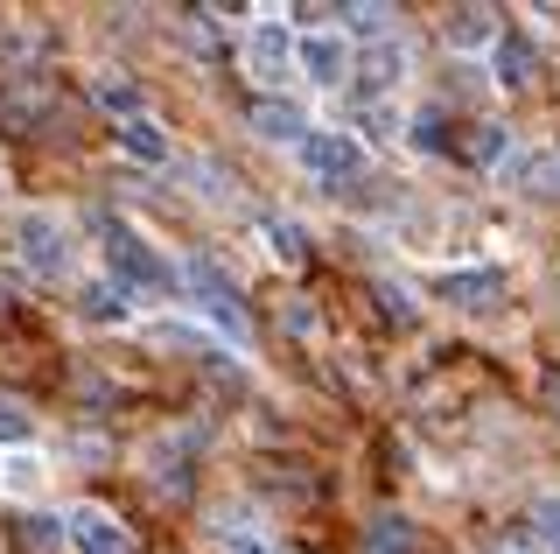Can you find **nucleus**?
I'll return each mask as SVG.
<instances>
[{
  "label": "nucleus",
  "mask_w": 560,
  "mask_h": 554,
  "mask_svg": "<svg viewBox=\"0 0 560 554\" xmlns=\"http://www.w3.org/2000/svg\"><path fill=\"white\" fill-rule=\"evenodd\" d=\"M105 253H113V281H127V288H154V296H168V288H175L168 253H154L127 218H105Z\"/></svg>",
  "instance_id": "f257e3e1"
},
{
  "label": "nucleus",
  "mask_w": 560,
  "mask_h": 554,
  "mask_svg": "<svg viewBox=\"0 0 560 554\" xmlns=\"http://www.w3.org/2000/svg\"><path fill=\"white\" fill-rule=\"evenodd\" d=\"M78 309H84L92 323H133V288L105 274V281H92V288L78 296Z\"/></svg>",
  "instance_id": "ddd939ff"
},
{
  "label": "nucleus",
  "mask_w": 560,
  "mask_h": 554,
  "mask_svg": "<svg viewBox=\"0 0 560 554\" xmlns=\"http://www.w3.org/2000/svg\"><path fill=\"white\" fill-rule=\"evenodd\" d=\"M119 148H127L133 162H168V154H175V148H168V134L154 127L148 113H140V119H127V127H119Z\"/></svg>",
  "instance_id": "2eb2a0df"
},
{
  "label": "nucleus",
  "mask_w": 560,
  "mask_h": 554,
  "mask_svg": "<svg viewBox=\"0 0 560 554\" xmlns=\"http://www.w3.org/2000/svg\"><path fill=\"white\" fill-rule=\"evenodd\" d=\"M294 154H302V169L315 183H329V189L364 176V141H358V134H308Z\"/></svg>",
  "instance_id": "7ed1b4c3"
},
{
  "label": "nucleus",
  "mask_w": 560,
  "mask_h": 554,
  "mask_svg": "<svg viewBox=\"0 0 560 554\" xmlns=\"http://www.w3.org/2000/svg\"><path fill=\"white\" fill-rule=\"evenodd\" d=\"M399 71H407V49H399V43H372L358 64H350V78H358V92H364V99L393 92V84H399Z\"/></svg>",
  "instance_id": "9d476101"
},
{
  "label": "nucleus",
  "mask_w": 560,
  "mask_h": 554,
  "mask_svg": "<svg viewBox=\"0 0 560 554\" xmlns=\"http://www.w3.org/2000/svg\"><path fill=\"white\" fill-rule=\"evenodd\" d=\"M490 71H498L504 92H525V84L539 78V49L525 36H498V49H490Z\"/></svg>",
  "instance_id": "f8f14e48"
},
{
  "label": "nucleus",
  "mask_w": 560,
  "mask_h": 554,
  "mask_svg": "<svg viewBox=\"0 0 560 554\" xmlns=\"http://www.w3.org/2000/svg\"><path fill=\"white\" fill-rule=\"evenodd\" d=\"M63 541L78 554H133V533L119 527V512H105V506H70Z\"/></svg>",
  "instance_id": "20e7f679"
},
{
  "label": "nucleus",
  "mask_w": 560,
  "mask_h": 554,
  "mask_svg": "<svg viewBox=\"0 0 560 554\" xmlns=\"http://www.w3.org/2000/svg\"><path fill=\"white\" fill-rule=\"evenodd\" d=\"M294 64V36L280 22H259L253 36H245V71H253L259 84H280V71Z\"/></svg>",
  "instance_id": "6e6552de"
},
{
  "label": "nucleus",
  "mask_w": 560,
  "mask_h": 554,
  "mask_svg": "<svg viewBox=\"0 0 560 554\" xmlns=\"http://www.w3.org/2000/svg\"><path fill=\"white\" fill-rule=\"evenodd\" d=\"M442 302L463 309V316H490L504 302V274L498 267H455V274H442Z\"/></svg>",
  "instance_id": "423d86ee"
},
{
  "label": "nucleus",
  "mask_w": 560,
  "mask_h": 554,
  "mask_svg": "<svg viewBox=\"0 0 560 554\" xmlns=\"http://www.w3.org/2000/svg\"><path fill=\"white\" fill-rule=\"evenodd\" d=\"M378 302L393 309V316H413V296H407V288H393V281H378Z\"/></svg>",
  "instance_id": "b1692460"
},
{
  "label": "nucleus",
  "mask_w": 560,
  "mask_h": 554,
  "mask_svg": "<svg viewBox=\"0 0 560 554\" xmlns=\"http://www.w3.org/2000/svg\"><path fill=\"white\" fill-rule=\"evenodd\" d=\"M259 232H267V253L280 259V267H302V259H308V239H302V224H288V218H267Z\"/></svg>",
  "instance_id": "f3484780"
},
{
  "label": "nucleus",
  "mask_w": 560,
  "mask_h": 554,
  "mask_svg": "<svg viewBox=\"0 0 560 554\" xmlns=\"http://www.w3.org/2000/svg\"><path fill=\"white\" fill-rule=\"evenodd\" d=\"M483 554H533V541H518V533H512V541H490Z\"/></svg>",
  "instance_id": "a878e982"
},
{
  "label": "nucleus",
  "mask_w": 560,
  "mask_h": 554,
  "mask_svg": "<svg viewBox=\"0 0 560 554\" xmlns=\"http://www.w3.org/2000/svg\"><path fill=\"white\" fill-rule=\"evenodd\" d=\"M0 477H8V492H14V498H28L35 484H43V463H35V457H14V463H8Z\"/></svg>",
  "instance_id": "5701e85b"
},
{
  "label": "nucleus",
  "mask_w": 560,
  "mask_h": 554,
  "mask_svg": "<svg viewBox=\"0 0 560 554\" xmlns=\"http://www.w3.org/2000/svg\"><path fill=\"white\" fill-rule=\"evenodd\" d=\"M547 407H553V414H560V372H553V379H547Z\"/></svg>",
  "instance_id": "bb28decb"
},
{
  "label": "nucleus",
  "mask_w": 560,
  "mask_h": 554,
  "mask_svg": "<svg viewBox=\"0 0 560 554\" xmlns=\"http://www.w3.org/2000/svg\"><path fill=\"white\" fill-rule=\"evenodd\" d=\"M343 22L358 28L364 43H393V28H399V14L393 8H378V0H358V8H343Z\"/></svg>",
  "instance_id": "dca6fc26"
},
{
  "label": "nucleus",
  "mask_w": 560,
  "mask_h": 554,
  "mask_svg": "<svg viewBox=\"0 0 560 554\" xmlns=\"http://www.w3.org/2000/svg\"><path fill=\"white\" fill-rule=\"evenodd\" d=\"M448 43L455 49H498V14H490V8H455L448 14Z\"/></svg>",
  "instance_id": "4468645a"
},
{
  "label": "nucleus",
  "mask_w": 560,
  "mask_h": 554,
  "mask_svg": "<svg viewBox=\"0 0 560 554\" xmlns=\"http://www.w3.org/2000/svg\"><path fill=\"white\" fill-rule=\"evenodd\" d=\"M553 162H560V154H553Z\"/></svg>",
  "instance_id": "c85d7f7f"
},
{
  "label": "nucleus",
  "mask_w": 560,
  "mask_h": 554,
  "mask_svg": "<svg viewBox=\"0 0 560 554\" xmlns=\"http://www.w3.org/2000/svg\"><path fill=\"white\" fill-rule=\"evenodd\" d=\"M35 436V414L22 407V401H8V393H0V449H22Z\"/></svg>",
  "instance_id": "aec40b11"
},
{
  "label": "nucleus",
  "mask_w": 560,
  "mask_h": 554,
  "mask_svg": "<svg viewBox=\"0 0 560 554\" xmlns=\"http://www.w3.org/2000/svg\"><path fill=\"white\" fill-rule=\"evenodd\" d=\"M442 134H448V127H442V113H434V106L413 119V148H420V154H442V148H448Z\"/></svg>",
  "instance_id": "4be33fe9"
},
{
  "label": "nucleus",
  "mask_w": 560,
  "mask_h": 554,
  "mask_svg": "<svg viewBox=\"0 0 560 554\" xmlns=\"http://www.w3.org/2000/svg\"><path fill=\"white\" fill-rule=\"evenodd\" d=\"M504 154H512V127H477V162L498 169Z\"/></svg>",
  "instance_id": "412c9836"
},
{
  "label": "nucleus",
  "mask_w": 560,
  "mask_h": 554,
  "mask_svg": "<svg viewBox=\"0 0 560 554\" xmlns=\"http://www.w3.org/2000/svg\"><path fill=\"white\" fill-rule=\"evenodd\" d=\"M92 99H98L105 113H119V127H127V119H140V92H133L127 78H98V84H92Z\"/></svg>",
  "instance_id": "a211bd4d"
},
{
  "label": "nucleus",
  "mask_w": 560,
  "mask_h": 554,
  "mask_svg": "<svg viewBox=\"0 0 560 554\" xmlns=\"http://www.w3.org/2000/svg\"><path fill=\"white\" fill-rule=\"evenodd\" d=\"M294 57H302L308 84H323V92H337V84L350 78V49H343V36H308Z\"/></svg>",
  "instance_id": "1a4fd4ad"
},
{
  "label": "nucleus",
  "mask_w": 560,
  "mask_h": 554,
  "mask_svg": "<svg viewBox=\"0 0 560 554\" xmlns=\"http://www.w3.org/2000/svg\"><path fill=\"white\" fill-rule=\"evenodd\" d=\"M14 246H22V259L35 274H63L70 267V239H63V224L49 211H28L22 224H14Z\"/></svg>",
  "instance_id": "39448f33"
},
{
  "label": "nucleus",
  "mask_w": 560,
  "mask_h": 554,
  "mask_svg": "<svg viewBox=\"0 0 560 554\" xmlns=\"http://www.w3.org/2000/svg\"><path fill=\"white\" fill-rule=\"evenodd\" d=\"M547 554H560V533H547Z\"/></svg>",
  "instance_id": "cd10ccee"
},
{
  "label": "nucleus",
  "mask_w": 560,
  "mask_h": 554,
  "mask_svg": "<svg viewBox=\"0 0 560 554\" xmlns=\"http://www.w3.org/2000/svg\"><path fill=\"white\" fill-rule=\"evenodd\" d=\"M183 281H189V296H197V309H203V323H210V331H224L232 344H245V337H253V316H245V296H238L232 281H224L218 267H210L203 253H197V259L183 267Z\"/></svg>",
  "instance_id": "f03ea898"
},
{
  "label": "nucleus",
  "mask_w": 560,
  "mask_h": 554,
  "mask_svg": "<svg viewBox=\"0 0 560 554\" xmlns=\"http://www.w3.org/2000/svg\"><path fill=\"white\" fill-rule=\"evenodd\" d=\"M210 541H218V554H280V533L259 512H245V506L210 519Z\"/></svg>",
  "instance_id": "0eeeda50"
},
{
  "label": "nucleus",
  "mask_w": 560,
  "mask_h": 554,
  "mask_svg": "<svg viewBox=\"0 0 560 554\" xmlns=\"http://www.w3.org/2000/svg\"><path fill=\"white\" fill-rule=\"evenodd\" d=\"M407 547H413V527L399 512H378L372 519V554H407Z\"/></svg>",
  "instance_id": "6ab92c4d"
},
{
  "label": "nucleus",
  "mask_w": 560,
  "mask_h": 554,
  "mask_svg": "<svg viewBox=\"0 0 560 554\" xmlns=\"http://www.w3.org/2000/svg\"><path fill=\"white\" fill-rule=\"evenodd\" d=\"M253 134L273 141V148H302L308 119H302V106H288V99H259V106H253Z\"/></svg>",
  "instance_id": "9b49d317"
},
{
  "label": "nucleus",
  "mask_w": 560,
  "mask_h": 554,
  "mask_svg": "<svg viewBox=\"0 0 560 554\" xmlns=\"http://www.w3.org/2000/svg\"><path fill=\"white\" fill-rule=\"evenodd\" d=\"M28 533H35V547H57V541H63V527H57V519H35Z\"/></svg>",
  "instance_id": "393cba45"
}]
</instances>
